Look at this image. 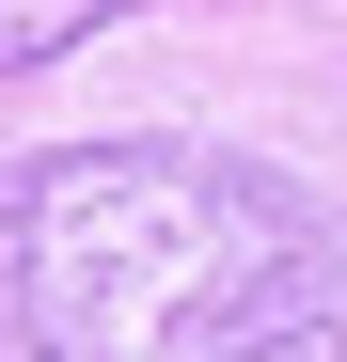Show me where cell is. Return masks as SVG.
<instances>
[{"label": "cell", "mask_w": 347, "mask_h": 362, "mask_svg": "<svg viewBox=\"0 0 347 362\" xmlns=\"http://www.w3.org/2000/svg\"><path fill=\"white\" fill-rule=\"evenodd\" d=\"M127 0H0V79H47L64 47H95Z\"/></svg>", "instance_id": "2"}, {"label": "cell", "mask_w": 347, "mask_h": 362, "mask_svg": "<svg viewBox=\"0 0 347 362\" xmlns=\"http://www.w3.org/2000/svg\"><path fill=\"white\" fill-rule=\"evenodd\" d=\"M0 315L32 362H253L331 315V252L284 173L127 127L0 173Z\"/></svg>", "instance_id": "1"}, {"label": "cell", "mask_w": 347, "mask_h": 362, "mask_svg": "<svg viewBox=\"0 0 347 362\" xmlns=\"http://www.w3.org/2000/svg\"><path fill=\"white\" fill-rule=\"evenodd\" d=\"M253 362H347V315H300L284 346H253Z\"/></svg>", "instance_id": "3"}]
</instances>
